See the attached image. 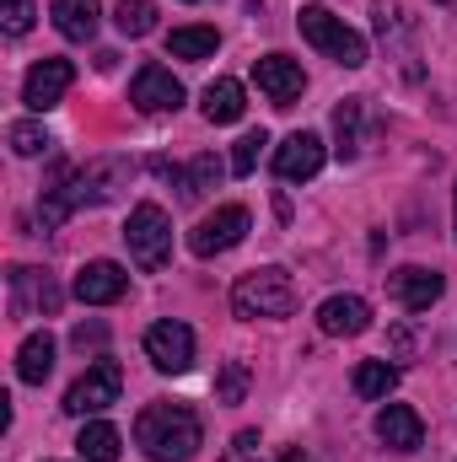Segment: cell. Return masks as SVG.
<instances>
[{
  "label": "cell",
  "instance_id": "ac0fdd59",
  "mask_svg": "<svg viewBox=\"0 0 457 462\" xmlns=\"http://www.w3.org/2000/svg\"><path fill=\"white\" fill-rule=\"evenodd\" d=\"M49 371H54V339H49V334L22 339V349H16V376H22L27 387H43Z\"/></svg>",
  "mask_w": 457,
  "mask_h": 462
},
{
  "label": "cell",
  "instance_id": "d6a6232c",
  "mask_svg": "<svg viewBox=\"0 0 457 462\" xmlns=\"http://www.w3.org/2000/svg\"><path fill=\"white\" fill-rule=\"evenodd\" d=\"M285 462H312L307 452H285Z\"/></svg>",
  "mask_w": 457,
  "mask_h": 462
},
{
  "label": "cell",
  "instance_id": "52a82bcc",
  "mask_svg": "<svg viewBox=\"0 0 457 462\" xmlns=\"http://www.w3.org/2000/svg\"><path fill=\"white\" fill-rule=\"evenodd\" d=\"M124 183H129V162H124V156H98V162H87V167L76 172L70 199H76V210H81V205H108Z\"/></svg>",
  "mask_w": 457,
  "mask_h": 462
},
{
  "label": "cell",
  "instance_id": "5bb4252c",
  "mask_svg": "<svg viewBox=\"0 0 457 462\" xmlns=\"http://www.w3.org/2000/svg\"><path fill=\"white\" fill-rule=\"evenodd\" d=\"M442 291H447V280H442L436 269L409 263V269H398V274H393V296L404 301V312H425V307H436V301H442Z\"/></svg>",
  "mask_w": 457,
  "mask_h": 462
},
{
  "label": "cell",
  "instance_id": "5b68a950",
  "mask_svg": "<svg viewBox=\"0 0 457 462\" xmlns=\"http://www.w3.org/2000/svg\"><path fill=\"white\" fill-rule=\"evenodd\" d=\"M247 226H253V216H247L242 205H221L216 216H205L200 226L189 231V253H194V258H216V253H231V247L247 236Z\"/></svg>",
  "mask_w": 457,
  "mask_h": 462
},
{
  "label": "cell",
  "instance_id": "8992f818",
  "mask_svg": "<svg viewBox=\"0 0 457 462\" xmlns=\"http://www.w3.org/2000/svg\"><path fill=\"white\" fill-rule=\"evenodd\" d=\"M145 355H151V365H156V371H167V376L189 371V365H194V328H189V323H178V318L151 323V328H145Z\"/></svg>",
  "mask_w": 457,
  "mask_h": 462
},
{
  "label": "cell",
  "instance_id": "6da1fadb",
  "mask_svg": "<svg viewBox=\"0 0 457 462\" xmlns=\"http://www.w3.org/2000/svg\"><path fill=\"white\" fill-rule=\"evenodd\" d=\"M135 441L145 447L151 462H189L205 447V425L189 403H151L135 420Z\"/></svg>",
  "mask_w": 457,
  "mask_h": 462
},
{
  "label": "cell",
  "instance_id": "9a60e30c",
  "mask_svg": "<svg viewBox=\"0 0 457 462\" xmlns=\"http://www.w3.org/2000/svg\"><path fill=\"white\" fill-rule=\"evenodd\" d=\"M318 328L334 334V339H355V334L371 328V307H366L360 296H329V301L318 307Z\"/></svg>",
  "mask_w": 457,
  "mask_h": 462
},
{
  "label": "cell",
  "instance_id": "4dcf8cb0",
  "mask_svg": "<svg viewBox=\"0 0 457 462\" xmlns=\"http://www.w3.org/2000/svg\"><path fill=\"white\" fill-rule=\"evenodd\" d=\"M103 339H108V334H103V323H92V328L81 323V328H76V349H87V345H103Z\"/></svg>",
  "mask_w": 457,
  "mask_h": 462
},
{
  "label": "cell",
  "instance_id": "83f0119b",
  "mask_svg": "<svg viewBox=\"0 0 457 462\" xmlns=\"http://www.w3.org/2000/svg\"><path fill=\"white\" fill-rule=\"evenodd\" d=\"M264 145H269V134H264V129H247V134L237 140V151H231V172L247 178V172L258 167V151H264Z\"/></svg>",
  "mask_w": 457,
  "mask_h": 462
},
{
  "label": "cell",
  "instance_id": "ffe728a7",
  "mask_svg": "<svg viewBox=\"0 0 457 462\" xmlns=\"http://www.w3.org/2000/svg\"><path fill=\"white\" fill-rule=\"evenodd\" d=\"M242 108H247L242 81L221 76V81H210V87H205V118H210V124H237V118H242Z\"/></svg>",
  "mask_w": 457,
  "mask_h": 462
},
{
  "label": "cell",
  "instance_id": "44dd1931",
  "mask_svg": "<svg viewBox=\"0 0 457 462\" xmlns=\"http://www.w3.org/2000/svg\"><path fill=\"white\" fill-rule=\"evenodd\" d=\"M216 43H221L216 27H173V32H167V54H173V60H210Z\"/></svg>",
  "mask_w": 457,
  "mask_h": 462
},
{
  "label": "cell",
  "instance_id": "4fadbf2b",
  "mask_svg": "<svg viewBox=\"0 0 457 462\" xmlns=\"http://www.w3.org/2000/svg\"><path fill=\"white\" fill-rule=\"evenodd\" d=\"M76 301H87V307H108L118 301L124 291H129V274L118 269L114 258H92V263H81V274H76Z\"/></svg>",
  "mask_w": 457,
  "mask_h": 462
},
{
  "label": "cell",
  "instance_id": "277c9868",
  "mask_svg": "<svg viewBox=\"0 0 457 462\" xmlns=\"http://www.w3.org/2000/svg\"><path fill=\"white\" fill-rule=\"evenodd\" d=\"M124 242H129V258H135V269H145V274H156L167 258H173V221H167V210L162 205H135L129 210V221H124Z\"/></svg>",
  "mask_w": 457,
  "mask_h": 462
},
{
  "label": "cell",
  "instance_id": "cb8c5ba5",
  "mask_svg": "<svg viewBox=\"0 0 457 462\" xmlns=\"http://www.w3.org/2000/svg\"><path fill=\"white\" fill-rule=\"evenodd\" d=\"M114 27L124 32V38H145V32L156 27V5H151V0H118Z\"/></svg>",
  "mask_w": 457,
  "mask_h": 462
},
{
  "label": "cell",
  "instance_id": "ba28073f",
  "mask_svg": "<svg viewBox=\"0 0 457 462\" xmlns=\"http://www.w3.org/2000/svg\"><path fill=\"white\" fill-rule=\"evenodd\" d=\"M118 387H124L118 360H98V365L65 393V409H70V414H103L108 403H118Z\"/></svg>",
  "mask_w": 457,
  "mask_h": 462
},
{
  "label": "cell",
  "instance_id": "3957f363",
  "mask_svg": "<svg viewBox=\"0 0 457 462\" xmlns=\"http://www.w3.org/2000/svg\"><path fill=\"white\" fill-rule=\"evenodd\" d=\"M296 27H302V38H307L312 49H323L334 65H344V70H360V65H366V38H360L355 27H344L334 11H323V5H302Z\"/></svg>",
  "mask_w": 457,
  "mask_h": 462
},
{
  "label": "cell",
  "instance_id": "7402d4cb",
  "mask_svg": "<svg viewBox=\"0 0 457 462\" xmlns=\"http://www.w3.org/2000/svg\"><path fill=\"white\" fill-rule=\"evenodd\" d=\"M81 462H118V447H124V436H118L108 420H92L87 430H81Z\"/></svg>",
  "mask_w": 457,
  "mask_h": 462
},
{
  "label": "cell",
  "instance_id": "30bf717a",
  "mask_svg": "<svg viewBox=\"0 0 457 462\" xmlns=\"http://www.w3.org/2000/svg\"><path fill=\"white\" fill-rule=\"evenodd\" d=\"M70 81H76V65H70V60H38V65L27 70V81H22V103H27L33 114H49V108L70 92Z\"/></svg>",
  "mask_w": 457,
  "mask_h": 462
},
{
  "label": "cell",
  "instance_id": "603a6c76",
  "mask_svg": "<svg viewBox=\"0 0 457 462\" xmlns=\"http://www.w3.org/2000/svg\"><path fill=\"white\" fill-rule=\"evenodd\" d=\"M398 387V365H387V360H360L355 365V393L360 398H387Z\"/></svg>",
  "mask_w": 457,
  "mask_h": 462
},
{
  "label": "cell",
  "instance_id": "1f68e13d",
  "mask_svg": "<svg viewBox=\"0 0 457 462\" xmlns=\"http://www.w3.org/2000/svg\"><path fill=\"white\" fill-rule=\"evenodd\" d=\"M452 242H457V189H452Z\"/></svg>",
  "mask_w": 457,
  "mask_h": 462
},
{
  "label": "cell",
  "instance_id": "4316f807",
  "mask_svg": "<svg viewBox=\"0 0 457 462\" xmlns=\"http://www.w3.org/2000/svg\"><path fill=\"white\" fill-rule=\"evenodd\" d=\"M242 398H247V365L227 360L221 376H216V403H242Z\"/></svg>",
  "mask_w": 457,
  "mask_h": 462
},
{
  "label": "cell",
  "instance_id": "7a4b0ae2",
  "mask_svg": "<svg viewBox=\"0 0 457 462\" xmlns=\"http://www.w3.org/2000/svg\"><path fill=\"white\" fill-rule=\"evenodd\" d=\"M231 312L237 318H291L296 312V280L285 269H275V263L269 269H253V274L237 280Z\"/></svg>",
  "mask_w": 457,
  "mask_h": 462
},
{
  "label": "cell",
  "instance_id": "e0dca14e",
  "mask_svg": "<svg viewBox=\"0 0 457 462\" xmlns=\"http://www.w3.org/2000/svg\"><path fill=\"white\" fill-rule=\"evenodd\" d=\"M377 436H382L393 452H420V447H425V425H420V414H415L409 403H387V409L377 414Z\"/></svg>",
  "mask_w": 457,
  "mask_h": 462
},
{
  "label": "cell",
  "instance_id": "d6986e66",
  "mask_svg": "<svg viewBox=\"0 0 457 462\" xmlns=\"http://www.w3.org/2000/svg\"><path fill=\"white\" fill-rule=\"evenodd\" d=\"M98 0H54V27L70 38V43H87L98 32Z\"/></svg>",
  "mask_w": 457,
  "mask_h": 462
},
{
  "label": "cell",
  "instance_id": "2e32d148",
  "mask_svg": "<svg viewBox=\"0 0 457 462\" xmlns=\"http://www.w3.org/2000/svg\"><path fill=\"white\" fill-rule=\"evenodd\" d=\"M11 307L16 312H60V291H54V280L49 274H38V269H11Z\"/></svg>",
  "mask_w": 457,
  "mask_h": 462
},
{
  "label": "cell",
  "instance_id": "484cf974",
  "mask_svg": "<svg viewBox=\"0 0 457 462\" xmlns=\"http://www.w3.org/2000/svg\"><path fill=\"white\" fill-rule=\"evenodd\" d=\"M5 140H11V151H16V156H43V151L54 145V134H49L43 124H11V129H5Z\"/></svg>",
  "mask_w": 457,
  "mask_h": 462
},
{
  "label": "cell",
  "instance_id": "f546056e",
  "mask_svg": "<svg viewBox=\"0 0 457 462\" xmlns=\"http://www.w3.org/2000/svg\"><path fill=\"white\" fill-rule=\"evenodd\" d=\"M33 16H38V11H33V0H0V22H5V32H11V38H22V32L33 27Z\"/></svg>",
  "mask_w": 457,
  "mask_h": 462
},
{
  "label": "cell",
  "instance_id": "f1b7e54d",
  "mask_svg": "<svg viewBox=\"0 0 457 462\" xmlns=\"http://www.w3.org/2000/svg\"><path fill=\"white\" fill-rule=\"evenodd\" d=\"M221 178H227V167H221V162H216L210 151L189 162V194H205V189H216Z\"/></svg>",
  "mask_w": 457,
  "mask_h": 462
},
{
  "label": "cell",
  "instance_id": "d4e9b609",
  "mask_svg": "<svg viewBox=\"0 0 457 462\" xmlns=\"http://www.w3.org/2000/svg\"><path fill=\"white\" fill-rule=\"evenodd\" d=\"M334 134H340V145H334V151L350 162V156L360 151V103H355V97L334 108Z\"/></svg>",
  "mask_w": 457,
  "mask_h": 462
},
{
  "label": "cell",
  "instance_id": "9c48e42d",
  "mask_svg": "<svg viewBox=\"0 0 457 462\" xmlns=\"http://www.w3.org/2000/svg\"><path fill=\"white\" fill-rule=\"evenodd\" d=\"M253 81H258V92H264L275 108H291V103L307 92L302 65H296V60H285V54H264V60H253Z\"/></svg>",
  "mask_w": 457,
  "mask_h": 462
},
{
  "label": "cell",
  "instance_id": "7c38bea8",
  "mask_svg": "<svg viewBox=\"0 0 457 462\" xmlns=\"http://www.w3.org/2000/svg\"><path fill=\"white\" fill-rule=\"evenodd\" d=\"M323 140L312 134V129H296L280 151H275V172L285 178V183H307V178H318V167H323Z\"/></svg>",
  "mask_w": 457,
  "mask_h": 462
},
{
  "label": "cell",
  "instance_id": "8fae6325",
  "mask_svg": "<svg viewBox=\"0 0 457 462\" xmlns=\"http://www.w3.org/2000/svg\"><path fill=\"white\" fill-rule=\"evenodd\" d=\"M129 103H135L140 114H167V108L183 103V81H178L167 65H140L135 81H129Z\"/></svg>",
  "mask_w": 457,
  "mask_h": 462
}]
</instances>
